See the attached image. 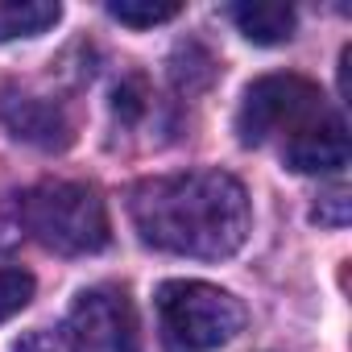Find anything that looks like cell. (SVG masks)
<instances>
[{
    "mask_svg": "<svg viewBox=\"0 0 352 352\" xmlns=\"http://www.w3.org/2000/svg\"><path fill=\"white\" fill-rule=\"evenodd\" d=\"M129 216L145 245L199 261L232 257L253 224L245 187L224 170H183L145 179L133 187Z\"/></svg>",
    "mask_w": 352,
    "mask_h": 352,
    "instance_id": "1",
    "label": "cell"
},
{
    "mask_svg": "<svg viewBox=\"0 0 352 352\" xmlns=\"http://www.w3.org/2000/svg\"><path fill=\"white\" fill-rule=\"evenodd\" d=\"M17 228L63 257L100 253L112 236L108 208L87 183H42L25 191L17 199Z\"/></svg>",
    "mask_w": 352,
    "mask_h": 352,
    "instance_id": "2",
    "label": "cell"
},
{
    "mask_svg": "<svg viewBox=\"0 0 352 352\" xmlns=\"http://www.w3.org/2000/svg\"><path fill=\"white\" fill-rule=\"evenodd\" d=\"M157 323L166 352H216L245 327V307L212 282H162Z\"/></svg>",
    "mask_w": 352,
    "mask_h": 352,
    "instance_id": "3",
    "label": "cell"
},
{
    "mask_svg": "<svg viewBox=\"0 0 352 352\" xmlns=\"http://www.w3.org/2000/svg\"><path fill=\"white\" fill-rule=\"evenodd\" d=\"M323 116V96L311 79L302 75H265L249 83L241 112H236V133L245 145H265L274 133H298L311 120Z\"/></svg>",
    "mask_w": 352,
    "mask_h": 352,
    "instance_id": "4",
    "label": "cell"
},
{
    "mask_svg": "<svg viewBox=\"0 0 352 352\" xmlns=\"http://www.w3.org/2000/svg\"><path fill=\"white\" fill-rule=\"evenodd\" d=\"M67 344L75 352H137V311L120 286H91L67 315Z\"/></svg>",
    "mask_w": 352,
    "mask_h": 352,
    "instance_id": "5",
    "label": "cell"
},
{
    "mask_svg": "<svg viewBox=\"0 0 352 352\" xmlns=\"http://www.w3.org/2000/svg\"><path fill=\"white\" fill-rule=\"evenodd\" d=\"M348 153H352L348 129H344V120L331 116V112H323V116L311 120L307 129L290 133V137H286V149H282L286 166L298 170V174H331V170H340V166L348 162Z\"/></svg>",
    "mask_w": 352,
    "mask_h": 352,
    "instance_id": "6",
    "label": "cell"
},
{
    "mask_svg": "<svg viewBox=\"0 0 352 352\" xmlns=\"http://www.w3.org/2000/svg\"><path fill=\"white\" fill-rule=\"evenodd\" d=\"M0 120L9 124V133L17 141L42 145V149H63L71 145V120L63 116V108L46 96H30V91H13L0 100Z\"/></svg>",
    "mask_w": 352,
    "mask_h": 352,
    "instance_id": "7",
    "label": "cell"
},
{
    "mask_svg": "<svg viewBox=\"0 0 352 352\" xmlns=\"http://www.w3.org/2000/svg\"><path fill=\"white\" fill-rule=\"evenodd\" d=\"M228 17L253 46H282L294 38V9L282 0H241Z\"/></svg>",
    "mask_w": 352,
    "mask_h": 352,
    "instance_id": "8",
    "label": "cell"
},
{
    "mask_svg": "<svg viewBox=\"0 0 352 352\" xmlns=\"http://www.w3.org/2000/svg\"><path fill=\"white\" fill-rule=\"evenodd\" d=\"M63 17V5L54 0H0V42L38 38L54 30Z\"/></svg>",
    "mask_w": 352,
    "mask_h": 352,
    "instance_id": "9",
    "label": "cell"
},
{
    "mask_svg": "<svg viewBox=\"0 0 352 352\" xmlns=\"http://www.w3.org/2000/svg\"><path fill=\"white\" fill-rule=\"evenodd\" d=\"M183 13V5L174 0H108V17L129 25V30H153V25H166Z\"/></svg>",
    "mask_w": 352,
    "mask_h": 352,
    "instance_id": "10",
    "label": "cell"
},
{
    "mask_svg": "<svg viewBox=\"0 0 352 352\" xmlns=\"http://www.w3.org/2000/svg\"><path fill=\"white\" fill-rule=\"evenodd\" d=\"M34 298V274L25 270H0V323L25 311Z\"/></svg>",
    "mask_w": 352,
    "mask_h": 352,
    "instance_id": "11",
    "label": "cell"
},
{
    "mask_svg": "<svg viewBox=\"0 0 352 352\" xmlns=\"http://www.w3.org/2000/svg\"><path fill=\"white\" fill-rule=\"evenodd\" d=\"M315 220H319V224H331V228H344V224H348V195H344V191L323 195L319 208H315Z\"/></svg>",
    "mask_w": 352,
    "mask_h": 352,
    "instance_id": "12",
    "label": "cell"
},
{
    "mask_svg": "<svg viewBox=\"0 0 352 352\" xmlns=\"http://www.w3.org/2000/svg\"><path fill=\"white\" fill-rule=\"evenodd\" d=\"M13 352H63V344H58L54 336H46V331H34V336L17 340V344H13Z\"/></svg>",
    "mask_w": 352,
    "mask_h": 352,
    "instance_id": "13",
    "label": "cell"
}]
</instances>
